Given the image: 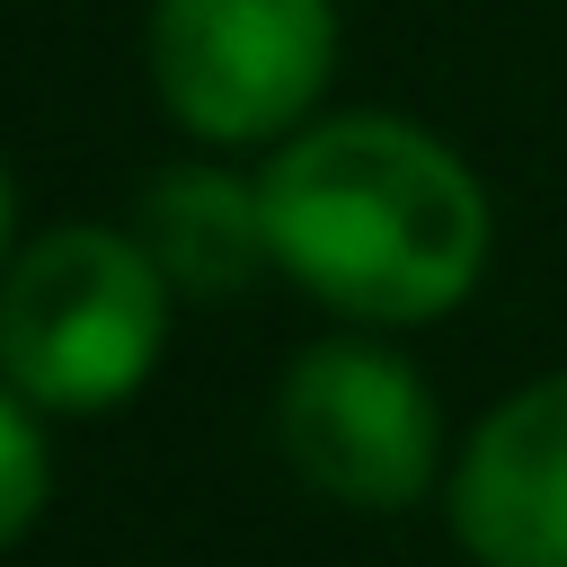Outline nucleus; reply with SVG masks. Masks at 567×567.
Segmentation results:
<instances>
[{
  "label": "nucleus",
  "instance_id": "1",
  "mask_svg": "<svg viewBox=\"0 0 567 567\" xmlns=\"http://www.w3.org/2000/svg\"><path fill=\"white\" fill-rule=\"evenodd\" d=\"M257 195L275 266L354 328H434L496 257V204L478 168L443 133L381 106L284 133L257 168Z\"/></svg>",
  "mask_w": 567,
  "mask_h": 567
},
{
  "label": "nucleus",
  "instance_id": "2",
  "mask_svg": "<svg viewBox=\"0 0 567 567\" xmlns=\"http://www.w3.org/2000/svg\"><path fill=\"white\" fill-rule=\"evenodd\" d=\"M168 310L133 221H53L0 266V381L44 416H106L159 372Z\"/></svg>",
  "mask_w": 567,
  "mask_h": 567
},
{
  "label": "nucleus",
  "instance_id": "3",
  "mask_svg": "<svg viewBox=\"0 0 567 567\" xmlns=\"http://www.w3.org/2000/svg\"><path fill=\"white\" fill-rule=\"evenodd\" d=\"M337 0H151L142 71L168 124L204 151H275L328 106Z\"/></svg>",
  "mask_w": 567,
  "mask_h": 567
},
{
  "label": "nucleus",
  "instance_id": "4",
  "mask_svg": "<svg viewBox=\"0 0 567 567\" xmlns=\"http://www.w3.org/2000/svg\"><path fill=\"white\" fill-rule=\"evenodd\" d=\"M275 443L284 461L363 514H399L443 470V408L425 372L381 337H319L275 381Z\"/></svg>",
  "mask_w": 567,
  "mask_h": 567
},
{
  "label": "nucleus",
  "instance_id": "5",
  "mask_svg": "<svg viewBox=\"0 0 567 567\" xmlns=\"http://www.w3.org/2000/svg\"><path fill=\"white\" fill-rule=\"evenodd\" d=\"M443 505L478 567H567V372L523 381L470 425Z\"/></svg>",
  "mask_w": 567,
  "mask_h": 567
},
{
  "label": "nucleus",
  "instance_id": "6",
  "mask_svg": "<svg viewBox=\"0 0 567 567\" xmlns=\"http://www.w3.org/2000/svg\"><path fill=\"white\" fill-rule=\"evenodd\" d=\"M133 239L151 248V266L168 275L177 301H239L275 266L257 177H239L221 159H168V168H151L142 195H133Z\"/></svg>",
  "mask_w": 567,
  "mask_h": 567
},
{
  "label": "nucleus",
  "instance_id": "7",
  "mask_svg": "<svg viewBox=\"0 0 567 567\" xmlns=\"http://www.w3.org/2000/svg\"><path fill=\"white\" fill-rule=\"evenodd\" d=\"M35 416L44 408L0 381V549H18L44 514V496H53V443H44Z\"/></svg>",
  "mask_w": 567,
  "mask_h": 567
},
{
  "label": "nucleus",
  "instance_id": "8",
  "mask_svg": "<svg viewBox=\"0 0 567 567\" xmlns=\"http://www.w3.org/2000/svg\"><path fill=\"white\" fill-rule=\"evenodd\" d=\"M18 257V177H9V159H0V266Z\"/></svg>",
  "mask_w": 567,
  "mask_h": 567
}]
</instances>
